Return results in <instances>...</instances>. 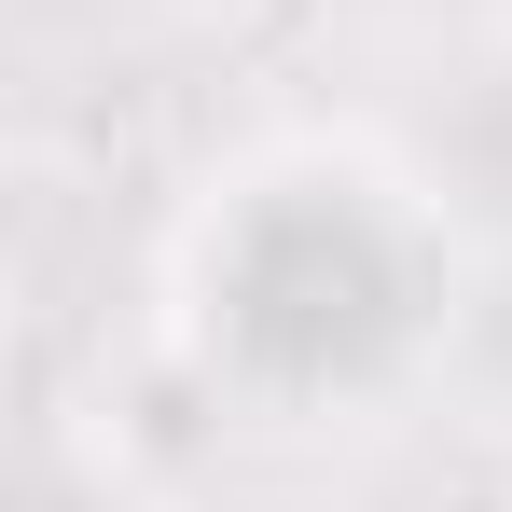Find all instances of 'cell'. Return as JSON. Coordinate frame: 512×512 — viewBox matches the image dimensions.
Returning a JSON list of instances; mask_svg holds the SVG:
<instances>
[]
</instances>
